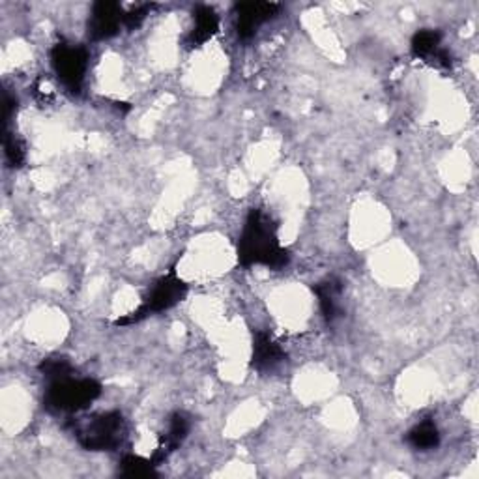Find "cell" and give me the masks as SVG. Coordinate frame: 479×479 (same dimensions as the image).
I'll list each match as a JSON object with an SVG mask.
<instances>
[{
    "instance_id": "2e32d148",
    "label": "cell",
    "mask_w": 479,
    "mask_h": 479,
    "mask_svg": "<svg viewBox=\"0 0 479 479\" xmlns=\"http://www.w3.org/2000/svg\"><path fill=\"white\" fill-rule=\"evenodd\" d=\"M5 154H6V161L10 163V167H15V169H19L26 160L24 144L19 139H15V135H6Z\"/></svg>"
},
{
    "instance_id": "277c9868",
    "label": "cell",
    "mask_w": 479,
    "mask_h": 479,
    "mask_svg": "<svg viewBox=\"0 0 479 479\" xmlns=\"http://www.w3.org/2000/svg\"><path fill=\"white\" fill-rule=\"evenodd\" d=\"M75 436L90 452H111L122 444L126 436V422L120 412H105L77 424Z\"/></svg>"
},
{
    "instance_id": "6da1fadb",
    "label": "cell",
    "mask_w": 479,
    "mask_h": 479,
    "mask_svg": "<svg viewBox=\"0 0 479 479\" xmlns=\"http://www.w3.org/2000/svg\"><path fill=\"white\" fill-rule=\"evenodd\" d=\"M238 260L244 266H266L281 269L290 255L279 244L278 225L262 210H251L238 242Z\"/></svg>"
},
{
    "instance_id": "3957f363",
    "label": "cell",
    "mask_w": 479,
    "mask_h": 479,
    "mask_svg": "<svg viewBox=\"0 0 479 479\" xmlns=\"http://www.w3.org/2000/svg\"><path fill=\"white\" fill-rule=\"evenodd\" d=\"M102 396V384L93 378H75L73 375L56 378L45 394V406L53 412H77Z\"/></svg>"
},
{
    "instance_id": "5b68a950",
    "label": "cell",
    "mask_w": 479,
    "mask_h": 479,
    "mask_svg": "<svg viewBox=\"0 0 479 479\" xmlns=\"http://www.w3.org/2000/svg\"><path fill=\"white\" fill-rule=\"evenodd\" d=\"M51 66L64 88L77 94L88 70V53L81 45L56 44L51 51Z\"/></svg>"
},
{
    "instance_id": "52a82bcc",
    "label": "cell",
    "mask_w": 479,
    "mask_h": 479,
    "mask_svg": "<svg viewBox=\"0 0 479 479\" xmlns=\"http://www.w3.org/2000/svg\"><path fill=\"white\" fill-rule=\"evenodd\" d=\"M124 26V10L116 3H96L88 21V34L93 40H109Z\"/></svg>"
},
{
    "instance_id": "ba28073f",
    "label": "cell",
    "mask_w": 479,
    "mask_h": 479,
    "mask_svg": "<svg viewBox=\"0 0 479 479\" xmlns=\"http://www.w3.org/2000/svg\"><path fill=\"white\" fill-rule=\"evenodd\" d=\"M191 429V422L190 417L184 414V412H176L169 417L167 422V429L165 433L161 435V440H160V445L156 449V454L152 457V463L158 466L161 464L172 452H176V449L182 445V442L188 438V433Z\"/></svg>"
},
{
    "instance_id": "5bb4252c",
    "label": "cell",
    "mask_w": 479,
    "mask_h": 479,
    "mask_svg": "<svg viewBox=\"0 0 479 479\" xmlns=\"http://www.w3.org/2000/svg\"><path fill=\"white\" fill-rule=\"evenodd\" d=\"M156 464L152 459H142L139 455H126L120 463V474L124 477H150L154 475Z\"/></svg>"
},
{
    "instance_id": "4fadbf2b",
    "label": "cell",
    "mask_w": 479,
    "mask_h": 479,
    "mask_svg": "<svg viewBox=\"0 0 479 479\" xmlns=\"http://www.w3.org/2000/svg\"><path fill=\"white\" fill-rule=\"evenodd\" d=\"M440 34L436 33V30H419V33L412 38V44H410V51L415 58H425V60H431L442 47H440Z\"/></svg>"
},
{
    "instance_id": "30bf717a",
    "label": "cell",
    "mask_w": 479,
    "mask_h": 479,
    "mask_svg": "<svg viewBox=\"0 0 479 479\" xmlns=\"http://www.w3.org/2000/svg\"><path fill=\"white\" fill-rule=\"evenodd\" d=\"M220 30V17L210 6H199L193 14V28L186 38V45L190 49L204 45L208 40H212Z\"/></svg>"
},
{
    "instance_id": "9c48e42d",
    "label": "cell",
    "mask_w": 479,
    "mask_h": 479,
    "mask_svg": "<svg viewBox=\"0 0 479 479\" xmlns=\"http://www.w3.org/2000/svg\"><path fill=\"white\" fill-rule=\"evenodd\" d=\"M285 350L281 348V345L264 332H259L253 339V359H251V366L259 371V373H272L276 371L283 362H285Z\"/></svg>"
},
{
    "instance_id": "e0dca14e",
    "label": "cell",
    "mask_w": 479,
    "mask_h": 479,
    "mask_svg": "<svg viewBox=\"0 0 479 479\" xmlns=\"http://www.w3.org/2000/svg\"><path fill=\"white\" fill-rule=\"evenodd\" d=\"M150 10H152V6H150V5H142V6H137V8H133V10H130V12H124V26L126 28H137L144 19H146V15L150 14Z\"/></svg>"
},
{
    "instance_id": "7c38bea8",
    "label": "cell",
    "mask_w": 479,
    "mask_h": 479,
    "mask_svg": "<svg viewBox=\"0 0 479 479\" xmlns=\"http://www.w3.org/2000/svg\"><path fill=\"white\" fill-rule=\"evenodd\" d=\"M406 440L414 449H417V452H429V449H435L440 444V433L435 422L425 419V422L417 424L408 433Z\"/></svg>"
},
{
    "instance_id": "9a60e30c",
    "label": "cell",
    "mask_w": 479,
    "mask_h": 479,
    "mask_svg": "<svg viewBox=\"0 0 479 479\" xmlns=\"http://www.w3.org/2000/svg\"><path fill=\"white\" fill-rule=\"evenodd\" d=\"M40 369L51 380L64 378V376H70L73 373L72 364L68 362V359H64V357H49V359H45V362L40 366Z\"/></svg>"
},
{
    "instance_id": "7a4b0ae2",
    "label": "cell",
    "mask_w": 479,
    "mask_h": 479,
    "mask_svg": "<svg viewBox=\"0 0 479 479\" xmlns=\"http://www.w3.org/2000/svg\"><path fill=\"white\" fill-rule=\"evenodd\" d=\"M188 294V285L182 278H178V274L169 272L167 276L160 278L154 287L148 290L144 302L132 313L120 317L114 324L116 326H132L137 324L141 320H144L150 315H156L161 311H167L171 308H174L176 304L182 302Z\"/></svg>"
},
{
    "instance_id": "8fae6325",
    "label": "cell",
    "mask_w": 479,
    "mask_h": 479,
    "mask_svg": "<svg viewBox=\"0 0 479 479\" xmlns=\"http://www.w3.org/2000/svg\"><path fill=\"white\" fill-rule=\"evenodd\" d=\"M315 294L318 298L320 313L326 322L332 324L339 317V298H341V283L336 279H326L318 285H315Z\"/></svg>"
},
{
    "instance_id": "8992f818",
    "label": "cell",
    "mask_w": 479,
    "mask_h": 479,
    "mask_svg": "<svg viewBox=\"0 0 479 479\" xmlns=\"http://www.w3.org/2000/svg\"><path fill=\"white\" fill-rule=\"evenodd\" d=\"M279 5L276 3H242L236 6V33L238 38L249 40L257 34V30L274 19L279 12Z\"/></svg>"
}]
</instances>
